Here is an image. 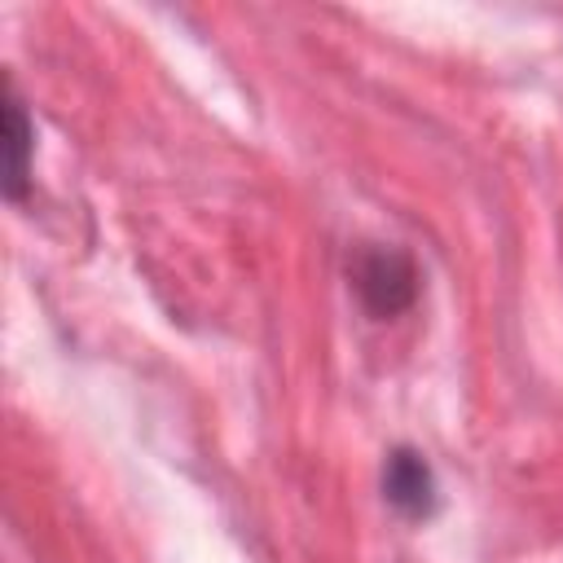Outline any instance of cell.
Returning a JSON list of instances; mask_svg holds the SVG:
<instances>
[{
  "label": "cell",
  "mask_w": 563,
  "mask_h": 563,
  "mask_svg": "<svg viewBox=\"0 0 563 563\" xmlns=\"http://www.w3.org/2000/svg\"><path fill=\"white\" fill-rule=\"evenodd\" d=\"M383 497L405 515V519H427L440 501L435 471L427 466L422 453L413 449H391L383 462Z\"/></svg>",
  "instance_id": "2"
},
{
  "label": "cell",
  "mask_w": 563,
  "mask_h": 563,
  "mask_svg": "<svg viewBox=\"0 0 563 563\" xmlns=\"http://www.w3.org/2000/svg\"><path fill=\"white\" fill-rule=\"evenodd\" d=\"M352 286L374 317H396L418 295V268L396 246H361L352 260Z\"/></svg>",
  "instance_id": "1"
},
{
  "label": "cell",
  "mask_w": 563,
  "mask_h": 563,
  "mask_svg": "<svg viewBox=\"0 0 563 563\" xmlns=\"http://www.w3.org/2000/svg\"><path fill=\"white\" fill-rule=\"evenodd\" d=\"M0 136H4V198L22 202L26 180H31V150H35V128L22 110V97L4 79V101H0Z\"/></svg>",
  "instance_id": "3"
}]
</instances>
